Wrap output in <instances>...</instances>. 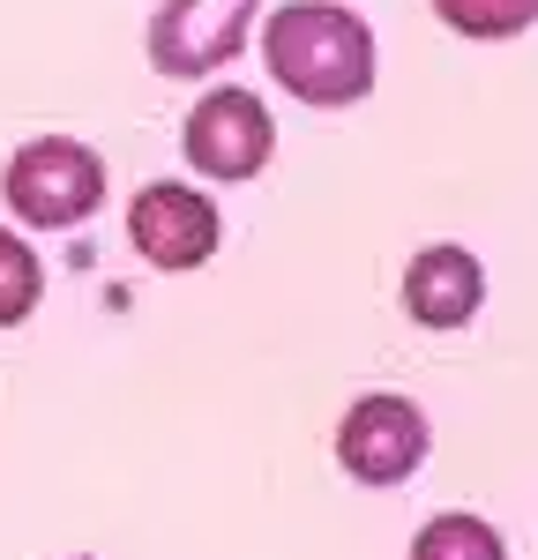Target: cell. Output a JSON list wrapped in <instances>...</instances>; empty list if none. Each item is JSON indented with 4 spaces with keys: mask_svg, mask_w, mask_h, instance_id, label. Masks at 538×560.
<instances>
[{
    "mask_svg": "<svg viewBox=\"0 0 538 560\" xmlns=\"http://www.w3.org/2000/svg\"><path fill=\"white\" fill-rule=\"evenodd\" d=\"M218 224L224 217L210 210V195H195V187H179V179H157V187L134 195L128 240L150 269H202V261L218 255Z\"/></svg>",
    "mask_w": 538,
    "mask_h": 560,
    "instance_id": "6",
    "label": "cell"
},
{
    "mask_svg": "<svg viewBox=\"0 0 538 560\" xmlns=\"http://www.w3.org/2000/svg\"><path fill=\"white\" fill-rule=\"evenodd\" d=\"M411 560H508V546L487 516H434L411 538Z\"/></svg>",
    "mask_w": 538,
    "mask_h": 560,
    "instance_id": "8",
    "label": "cell"
},
{
    "mask_svg": "<svg viewBox=\"0 0 538 560\" xmlns=\"http://www.w3.org/2000/svg\"><path fill=\"white\" fill-rule=\"evenodd\" d=\"M262 60L300 105H359L374 90V31L337 0H284L269 15Z\"/></svg>",
    "mask_w": 538,
    "mask_h": 560,
    "instance_id": "1",
    "label": "cell"
},
{
    "mask_svg": "<svg viewBox=\"0 0 538 560\" xmlns=\"http://www.w3.org/2000/svg\"><path fill=\"white\" fill-rule=\"evenodd\" d=\"M255 8L262 0H165L150 15V68L173 75V83H195V75L224 68L247 45Z\"/></svg>",
    "mask_w": 538,
    "mask_h": 560,
    "instance_id": "3",
    "label": "cell"
},
{
    "mask_svg": "<svg viewBox=\"0 0 538 560\" xmlns=\"http://www.w3.org/2000/svg\"><path fill=\"white\" fill-rule=\"evenodd\" d=\"M434 15L464 38H516L538 23V0H434Z\"/></svg>",
    "mask_w": 538,
    "mask_h": 560,
    "instance_id": "9",
    "label": "cell"
},
{
    "mask_svg": "<svg viewBox=\"0 0 538 560\" xmlns=\"http://www.w3.org/2000/svg\"><path fill=\"white\" fill-rule=\"evenodd\" d=\"M487 300V269L471 247H426L404 269V314L426 329H464Z\"/></svg>",
    "mask_w": 538,
    "mask_h": 560,
    "instance_id": "7",
    "label": "cell"
},
{
    "mask_svg": "<svg viewBox=\"0 0 538 560\" xmlns=\"http://www.w3.org/2000/svg\"><path fill=\"white\" fill-rule=\"evenodd\" d=\"M337 464L359 486H404L426 464V411L411 396H359L337 427Z\"/></svg>",
    "mask_w": 538,
    "mask_h": 560,
    "instance_id": "5",
    "label": "cell"
},
{
    "mask_svg": "<svg viewBox=\"0 0 538 560\" xmlns=\"http://www.w3.org/2000/svg\"><path fill=\"white\" fill-rule=\"evenodd\" d=\"M0 195H8V210L23 217V224L68 232V224H83V217L105 202V165H97V150H83V142L45 135V142H23V150L8 158Z\"/></svg>",
    "mask_w": 538,
    "mask_h": 560,
    "instance_id": "2",
    "label": "cell"
},
{
    "mask_svg": "<svg viewBox=\"0 0 538 560\" xmlns=\"http://www.w3.org/2000/svg\"><path fill=\"white\" fill-rule=\"evenodd\" d=\"M38 292H45L38 255H31L15 232H0V329H15V322L38 306Z\"/></svg>",
    "mask_w": 538,
    "mask_h": 560,
    "instance_id": "10",
    "label": "cell"
},
{
    "mask_svg": "<svg viewBox=\"0 0 538 560\" xmlns=\"http://www.w3.org/2000/svg\"><path fill=\"white\" fill-rule=\"evenodd\" d=\"M179 150H187L195 173H210V179H255L269 165V150H277L269 105L255 90H210V97L187 113Z\"/></svg>",
    "mask_w": 538,
    "mask_h": 560,
    "instance_id": "4",
    "label": "cell"
}]
</instances>
